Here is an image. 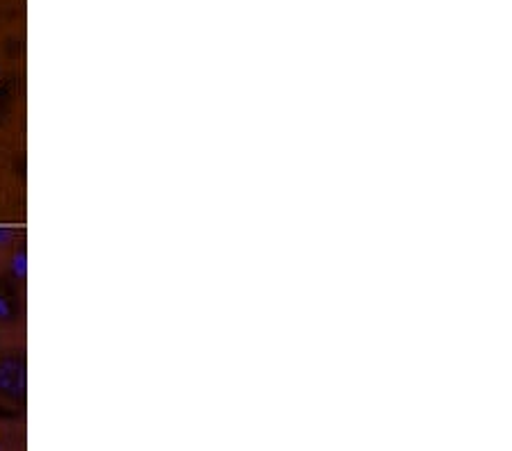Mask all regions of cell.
<instances>
[{"instance_id":"obj_2","label":"cell","mask_w":512,"mask_h":451,"mask_svg":"<svg viewBox=\"0 0 512 451\" xmlns=\"http://www.w3.org/2000/svg\"><path fill=\"white\" fill-rule=\"evenodd\" d=\"M0 451H26V424L21 415L0 413Z\"/></svg>"},{"instance_id":"obj_3","label":"cell","mask_w":512,"mask_h":451,"mask_svg":"<svg viewBox=\"0 0 512 451\" xmlns=\"http://www.w3.org/2000/svg\"><path fill=\"white\" fill-rule=\"evenodd\" d=\"M16 53H19V39H16V32L3 30L0 32V69H14Z\"/></svg>"},{"instance_id":"obj_1","label":"cell","mask_w":512,"mask_h":451,"mask_svg":"<svg viewBox=\"0 0 512 451\" xmlns=\"http://www.w3.org/2000/svg\"><path fill=\"white\" fill-rule=\"evenodd\" d=\"M28 401V360L21 344H0V413L21 415Z\"/></svg>"},{"instance_id":"obj_4","label":"cell","mask_w":512,"mask_h":451,"mask_svg":"<svg viewBox=\"0 0 512 451\" xmlns=\"http://www.w3.org/2000/svg\"><path fill=\"white\" fill-rule=\"evenodd\" d=\"M10 164H12L10 139H7V135L0 130V180H5L7 171H10Z\"/></svg>"}]
</instances>
